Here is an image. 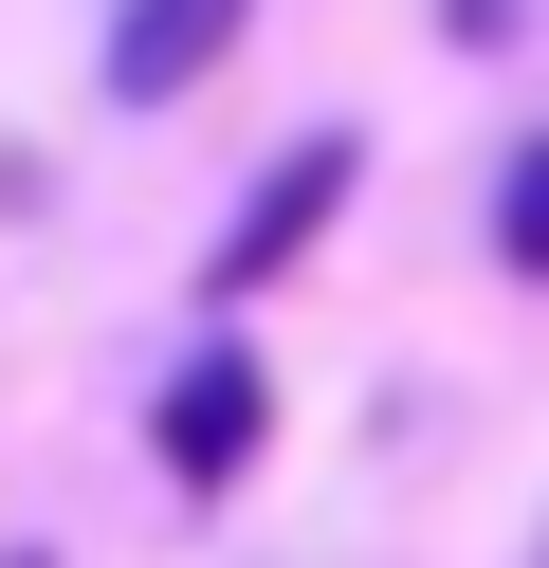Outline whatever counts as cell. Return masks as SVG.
Wrapping results in <instances>:
<instances>
[{
    "label": "cell",
    "instance_id": "obj_1",
    "mask_svg": "<svg viewBox=\"0 0 549 568\" xmlns=\"http://www.w3.org/2000/svg\"><path fill=\"white\" fill-rule=\"evenodd\" d=\"M348 184H366V129H312V148H275V165H256V202H238V221H220V257H202V294H220V312H238V294H275V275L312 257L329 221H348Z\"/></svg>",
    "mask_w": 549,
    "mask_h": 568
},
{
    "label": "cell",
    "instance_id": "obj_2",
    "mask_svg": "<svg viewBox=\"0 0 549 568\" xmlns=\"http://www.w3.org/2000/svg\"><path fill=\"white\" fill-rule=\"evenodd\" d=\"M256 422H275L256 348H202V367L165 385V477H183V495H238V477H256Z\"/></svg>",
    "mask_w": 549,
    "mask_h": 568
},
{
    "label": "cell",
    "instance_id": "obj_5",
    "mask_svg": "<svg viewBox=\"0 0 549 568\" xmlns=\"http://www.w3.org/2000/svg\"><path fill=\"white\" fill-rule=\"evenodd\" d=\"M19 568H37V550H19Z\"/></svg>",
    "mask_w": 549,
    "mask_h": 568
},
{
    "label": "cell",
    "instance_id": "obj_4",
    "mask_svg": "<svg viewBox=\"0 0 549 568\" xmlns=\"http://www.w3.org/2000/svg\"><path fill=\"white\" fill-rule=\"evenodd\" d=\"M495 257H512V275H549V129L512 148V184H495Z\"/></svg>",
    "mask_w": 549,
    "mask_h": 568
},
{
    "label": "cell",
    "instance_id": "obj_3",
    "mask_svg": "<svg viewBox=\"0 0 549 568\" xmlns=\"http://www.w3.org/2000/svg\"><path fill=\"white\" fill-rule=\"evenodd\" d=\"M238 19H256V0H129V19H110V92H129V111L202 92L220 55H238Z\"/></svg>",
    "mask_w": 549,
    "mask_h": 568
}]
</instances>
